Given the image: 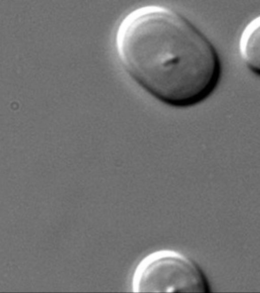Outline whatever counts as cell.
<instances>
[{
  "label": "cell",
  "mask_w": 260,
  "mask_h": 293,
  "mask_svg": "<svg viewBox=\"0 0 260 293\" xmlns=\"http://www.w3.org/2000/svg\"><path fill=\"white\" fill-rule=\"evenodd\" d=\"M239 49L247 68L260 77V15L251 20L243 30Z\"/></svg>",
  "instance_id": "cell-3"
},
{
  "label": "cell",
  "mask_w": 260,
  "mask_h": 293,
  "mask_svg": "<svg viewBox=\"0 0 260 293\" xmlns=\"http://www.w3.org/2000/svg\"><path fill=\"white\" fill-rule=\"evenodd\" d=\"M116 47L128 75L168 106L197 105L219 83L221 62L213 44L185 17L166 7L143 6L127 14L118 27Z\"/></svg>",
  "instance_id": "cell-1"
},
{
  "label": "cell",
  "mask_w": 260,
  "mask_h": 293,
  "mask_svg": "<svg viewBox=\"0 0 260 293\" xmlns=\"http://www.w3.org/2000/svg\"><path fill=\"white\" fill-rule=\"evenodd\" d=\"M134 292H207L208 279L199 265L178 251H153L138 263L133 274Z\"/></svg>",
  "instance_id": "cell-2"
}]
</instances>
